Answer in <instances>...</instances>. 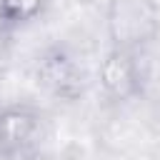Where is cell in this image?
<instances>
[{
  "label": "cell",
  "mask_w": 160,
  "mask_h": 160,
  "mask_svg": "<svg viewBox=\"0 0 160 160\" xmlns=\"http://www.w3.org/2000/svg\"><path fill=\"white\" fill-rule=\"evenodd\" d=\"M98 88L108 105L122 108L145 92L142 52L110 45L98 65Z\"/></svg>",
  "instance_id": "obj_1"
},
{
  "label": "cell",
  "mask_w": 160,
  "mask_h": 160,
  "mask_svg": "<svg viewBox=\"0 0 160 160\" xmlns=\"http://www.w3.org/2000/svg\"><path fill=\"white\" fill-rule=\"evenodd\" d=\"M110 45L145 52L160 32V12L152 0H108Z\"/></svg>",
  "instance_id": "obj_2"
},
{
  "label": "cell",
  "mask_w": 160,
  "mask_h": 160,
  "mask_svg": "<svg viewBox=\"0 0 160 160\" xmlns=\"http://www.w3.org/2000/svg\"><path fill=\"white\" fill-rule=\"evenodd\" d=\"M35 80L58 102H78L85 95V70L62 42H50L38 52Z\"/></svg>",
  "instance_id": "obj_3"
},
{
  "label": "cell",
  "mask_w": 160,
  "mask_h": 160,
  "mask_svg": "<svg viewBox=\"0 0 160 160\" xmlns=\"http://www.w3.org/2000/svg\"><path fill=\"white\" fill-rule=\"evenodd\" d=\"M45 135V112L25 100L0 108V160H28Z\"/></svg>",
  "instance_id": "obj_4"
},
{
  "label": "cell",
  "mask_w": 160,
  "mask_h": 160,
  "mask_svg": "<svg viewBox=\"0 0 160 160\" xmlns=\"http://www.w3.org/2000/svg\"><path fill=\"white\" fill-rule=\"evenodd\" d=\"M48 10V0H0V30L18 32L38 22Z\"/></svg>",
  "instance_id": "obj_5"
}]
</instances>
